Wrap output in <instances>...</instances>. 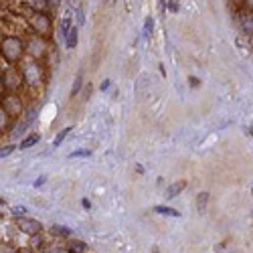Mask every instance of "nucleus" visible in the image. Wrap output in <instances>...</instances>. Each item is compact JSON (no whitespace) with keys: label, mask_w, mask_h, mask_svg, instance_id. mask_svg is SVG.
Here are the masks:
<instances>
[{"label":"nucleus","mask_w":253,"mask_h":253,"mask_svg":"<svg viewBox=\"0 0 253 253\" xmlns=\"http://www.w3.org/2000/svg\"><path fill=\"white\" fill-rule=\"evenodd\" d=\"M0 55H2V61H6L8 65H18V63L27 57L25 35L4 33L2 41H0Z\"/></svg>","instance_id":"nucleus-1"},{"label":"nucleus","mask_w":253,"mask_h":253,"mask_svg":"<svg viewBox=\"0 0 253 253\" xmlns=\"http://www.w3.org/2000/svg\"><path fill=\"white\" fill-rule=\"evenodd\" d=\"M18 69L23 73V79H25V87L27 89H39L45 85L47 81V67L43 61H37L33 57H25L23 61L18 63Z\"/></svg>","instance_id":"nucleus-2"},{"label":"nucleus","mask_w":253,"mask_h":253,"mask_svg":"<svg viewBox=\"0 0 253 253\" xmlns=\"http://www.w3.org/2000/svg\"><path fill=\"white\" fill-rule=\"evenodd\" d=\"M18 12H20V16H25L29 31H33V33H37L41 37H45V39H51V35H53V18L51 16L53 14H49V12H37V10H31V8L23 6V4L18 6Z\"/></svg>","instance_id":"nucleus-3"},{"label":"nucleus","mask_w":253,"mask_h":253,"mask_svg":"<svg viewBox=\"0 0 253 253\" xmlns=\"http://www.w3.org/2000/svg\"><path fill=\"white\" fill-rule=\"evenodd\" d=\"M25 87V79L20 73L18 65H8L6 61H2V75H0V89L4 93H20Z\"/></svg>","instance_id":"nucleus-4"},{"label":"nucleus","mask_w":253,"mask_h":253,"mask_svg":"<svg viewBox=\"0 0 253 253\" xmlns=\"http://www.w3.org/2000/svg\"><path fill=\"white\" fill-rule=\"evenodd\" d=\"M25 41H27V57H33L37 61H45L49 57L51 47H53L51 39H45L33 31H27Z\"/></svg>","instance_id":"nucleus-5"},{"label":"nucleus","mask_w":253,"mask_h":253,"mask_svg":"<svg viewBox=\"0 0 253 253\" xmlns=\"http://www.w3.org/2000/svg\"><path fill=\"white\" fill-rule=\"evenodd\" d=\"M0 108H2L12 120H20V118H23V114L27 112L25 101H23V95H20V93H4Z\"/></svg>","instance_id":"nucleus-6"},{"label":"nucleus","mask_w":253,"mask_h":253,"mask_svg":"<svg viewBox=\"0 0 253 253\" xmlns=\"http://www.w3.org/2000/svg\"><path fill=\"white\" fill-rule=\"evenodd\" d=\"M235 16V23L243 37H253V10H239Z\"/></svg>","instance_id":"nucleus-7"},{"label":"nucleus","mask_w":253,"mask_h":253,"mask_svg":"<svg viewBox=\"0 0 253 253\" xmlns=\"http://www.w3.org/2000/svg\"><path fill=\"white\" fill-rule=\"evenodd\" d=\"M14 223H16V229L20 231V233H27V235L41 233V229H43V225H41L39 221L29 219V217H14Z\"/></svg>","instance_id":"nucleus-8"},{"label":"nucleus","mask_w":253,"mask_h":253,"mask_svg":"<svg viewBox=\"0 0 253 253\" xmlns=\"http://www.w3.org/2000/svg\"><path fill=\"white\" fill-rule=\"evenodd\" d=\"M23 6H27V8H31V10H37V12H49V14H53V10H55V2L53 0H18Z\"/></svg>","instance_id":"nucleus-9"},{"label":"nucleus","mask_w":253,"mask_h":253,"mask_svg":"<svg viewBox=\"0 0 253 253\" xmlns=\"http://www.w3.org/2000/svg\"><path fill=\"white\" fill-rule=\"evenodd\" d=\"M73 27H75V25H73V16H71V10H67L65 14L61 16L59 25H57V37L65 41V39H67V35H69V31H71Z\"/></svg>","instance_id":"nucleus-10"},{"label":"nucleus","mask_w":253,"mask_h":253,"mask_svg":"<svg viewBox=\"0 0 253 253\" xmlns=\"http://www.w3.org/2000/svg\"><path fill=\"white\" fill-rule=\"evenodd\" d=\"M184 188H186V182H184V180H176V182H172V184L166 186L164 197H166V199H176V197L184 191Z\"/></svg>","instance_id":"nucleus-11"},{"label":"nucleus","mask_w":253,"mask_h":253,"mask_svg":"<svg viewBox=\"0 0 253 253\" xmlns=\"http://www.w3.org/2000/svg\"><path fill=\"white\" fill-rule=\"evenodd\" d=\"M49 233H51V237H57V239H69L71 237V229L69 227H61V225H53V227H49Z\"/></svg>","instance_id":"nucleus-12"},{"label":"nucleus","mask_w":253,"mask_h":253,"mask_svg":"<svg viewBox=\"0 0 253 253\" xmlns=\"http://www.w3.org/2000/svg\"><path fill=\"white\" fill-rule=\"evenodd\" d=\"M85 249H87V245L79 239H67V243H65L67 253H85Z\"/></svg>","instance_id":"nucleus-13"},{"label":"nucleus","mask_w":253,"mask_h":253,"mask_svg":"<svg viewBox=\"0 0 253 253\" xmlns=\"http://www.w3.org/2000/svg\"><path fill=\"white\" fill-rule=\"evenodd\" d=\"M14 128V120L0 108V130H2V134H6V132H10Z\"/></svg>","instance_id":"nucleus-14"},{"label":"nucleus","mask_w":253,"mask_h":253,"mask_svg":"<svg viewBox=\"0 0 253 253\" xmlns=\"http://www.w3.org/2000/svg\"><path fill=\"white\" fill-rule=\"evenodd\" d=\"M77 43H79V27H73V29L69 31L67 39H65V47L71 51V49L77 47Z\"/></svg>","instance_id":"nucleus-15"},{"label":"nucleus","mask_w":253,"mask_h":253,"mask_svg":"<svg viewBox=\"0 0 253 253\" xmlns=\"http://www.w3.org/2000/svg\"><path fill=\"white\" fill-rule=\"evenodd\" d=\"M39 140H41V136L33 132V134H29V136H25L23 140H20V144H18V148H20V150H27V148H31V146L39 144Z\"/></svg>","instance_id":"nucleus-16"},{"label":"nucleus","mask_w":253,"mask_h":253,"mask_svg":"<svg viewBox=\"0 0 253 253\" xmlns=\"http://www.w3.org/2000/svg\"><path fill=\"white\" fill-rule=\"evenodd\" d=\"M154 213H158V215H168V217H180V213L176 209H172V207H166V205H156L154 209Z\"/></svg>","instance_id":"nucleus-17"},{"label":"nucleus","mask_w":253,"mask_h":253,"mask_svg":"<svg viewBox=\"0 0 253 253\" xmlns=\"http://www.w3.org/2000/svg\"><path fill=\"white\" fill-rule=\"evenodd\" d=\"M29 247L33 249H43L45 247V239L41 233H35V235H29Z\"/></svg>","instance_id":"nucleus-18"},{"label":"nucleus","mask_w":253,"mask_h":253,"mask_svg":"<svg viewBox=\"0 0 253 253\" xmlns=\"http://www.w3.org/2000/svg\"><path fill=\"white\" fill-rule=\"evenodd\" d=\"M81 89H83V73L79 71V73L75 75V79H73V87H71V97H77Z\"/></svg>","instance_id":"nucleus-19"},{"label":"nucleus","mask_w":253,"mask_h":253,"mask_svg":"<svg viewBox=\"0 0 253 253\" xmlns=\"http://www.w3.org/2000/svg\"><path fill=\"white\" fill-rule=\"evenodd\" d=\"M152 33H154V18H152V16H146V20H144V29H142V35H144V39H150V37H152Z\"/></svg>","instance_id":"nucleus-20"},{"label":"nucleus","mask_w":253,"mask_h":253,"mask_svg":"<svg viewBox=\"0 0 253 253\" xmlns=\"http://www.w3.org/2000/svg\"><path fill=\"white\" fill-rule=\"evenodd\" d=\"M73 128H71V126H67V128H63L57 136H55V140H53V146H55V148H57V146H61L63 144V140H65L67 136H69V132H71Z\"/></svg>","instance_id":"nucleus-21"},{"label":"nucleus","mask_w":253,"mask_h":253,"mask_svg":"<svg viewBox=\"0 0 253 253\" xmlns=\"http://www.w3.org/2000/svg\"><path fill=\"white\" fill-rule=\"evenodd\" d=\"M207 203H209V193H201L197 197V211H199V213H205Z\"/></svg>","instance_id":"nucleus-22"},{"label":"nucleus","mask_w":253,"mask_h":253,"mask_svg":"<svg viewBox=\"0 0 253 253\" xmlns=\"http://www.w3.org/2000/svg\"><path fill=\"white\" fill-rule=\"evenodd\" d=\"M35 118H37V108H29L25 114H23V118L20 120H25L29 126H33V122H35Z\"/></svg>","instance_id":"nucleus-23"},{"label":"nucleus","mask_w":253,"mask_h":253,"mask_svg":"<svg viewBox=\"0 0 253 253\" xmlns=\"http://www.w3.org/2000/svg\"><path fill=\"white\" fill-rule=\"evenodd\" d=\"M10 213H12V217H25V215H27V207L16 205V207L10 209Z\"/></svg>","instance_id":"nucleus-24"},{"label":"nucleus","mask_w":253,"mask_h":253,"mask_svg":"<svg viewBox=\"0 0 253 253\" xmlns=\"http://www.w3.org/2000/svg\"><path fill=\"white\" fill-rule=\"evenodd\" d=\"M14 148H16L14 144H6V146H2V150H0V158H6V156H10V154L14 152Z\"/></svg>","instance_id":"nucleus-25"},{"label":"nucleus","mask_w":253,"mask_h":253,"mask_svg":"<svg viewBox=\"0 0 253 253\" xmlns=\"http://www.w3.org/2000/svg\"><path fill=\"white\" fill-rule=\"evenodd\" d=\"M168 10H170V12H178L180 10L178 0H168Z\"/></svg>","instance_id":"nucleus-26"},{"label":"nucleus","mask_w":253,"mask_h":253,"mask_svg":"<svg viewBox=\"0 0 253 253\" xmlns=\"http://www.w3.org/2000/svg\"><path fill=\"white\" fill-rule=\"evenodd\" d=\"M89 154H91L89 150H75V152H71L69 156H71V158H83V156H89Z\"/></svg>","instance_id":"nucleus-27"},{"label":"nucleus","mask_w":253,"mask_h":253,"mask_svg":"<svg viewBox=\"0 0 253 253\" xmlns=\"http://www.w3.org/2000/svg\"><path fill=\"white\" fill-rule=\"evenodd\" d=\"M83 23H85V12H83V8L79 6L77 8V25H83Z\"/></svg>","instance_id":"nucleus-28"},{"label":"nucleus","mask_w":253,"mask_h":253,"mask_svg":"<svg viewBox=\"0 0 253 253\" xmlns=\"http://www.w3.org/2000/svg\"><path fill=\"white\" fill-rule=\"evenodd\" d=\"M110 85H112V81H110V79H105V81L101 83V85H99V89H101V91H108V89H110Z\"/></svg>","instance_id":"nucleus-29"},{"label":"nucleus","mask_w":253,"mask_h":253,"mask_svg":"<svg viewBox=\"0 0 253 253\" xmlns=\"http://www.w3.org/2000/svg\"><path fill=\"white\" fill-rule=\"evenodd\" d=\"M188 83H191V87H199V83H201V81H199V77L193 75V77H188Z\"/></svg>","instance_id":"nucleus-30"},{"label":"nucleus","mask_w":253,"mask_h":253,"mask_svg":"<svg viewBox=\"0 0 253 253\" xmlns=\"http://www.w3.org/2000/svg\"><path fill=\"white\" fill-rule=\"evenodd\" d=\"M16 253H35V249L27 245V247H18V249H16Z\"/></svg>","instance_id":"nucleus-31"},{"label":"nucleus","mask_w":253,"mask_h":253,"mask_svg":"<svg viewBox=\"0 0 253 253\" xmlns=\"http://www.w3.org/2000/svg\"><path fill=\"white\" fill-rule=\"evenodd\" d=\"M81 205H83V209H87V211L91 209V203H89L87 199H83V201H81Z\"/></svg>","instance_id":"nucleus-32"},{"label":"nucleus","mask_w":253,"mask_h":253,"mask_svg":"<svg viewBox=\"0 0 253 253\" xmlns=\"http://www.w3.org/2000/svg\"><path fill=\"white\" fill-rule=\"evenodd\" d=\"M45 176H39V180H35V186H41V184H45Z\"/></svg>","instance_id":"nucleus-33"},{"label":"nucleus","mask_w":253,"mask_h":253,"mask_svg":"<svg viewBox=\"0 0 253 253\" xmlns=\"http://www.w3.org/2000/svg\"><path fill=\"white\" fill-rule=\"evenodd\" d=\"M0 253H16V251H12L8 245H2V251H0Z\"/></svg>","instance_id":"nucleus-34"},{"label":"nucleus","mask_w":253,"mask_h":253,"mask_svg":"<svg viewBox=\"0 0 253 253\" xmlns=\"http://www.w3.org/2000/svg\"><path fill=\"white\" fill-rule=\"evenodd\" d=\"M158 69H160V73H162V75H166V69H164V65H162V63L158 65Z\"/></svg>","instance_id":"nucleus-35"},{"label":"nucleus","mask_w":253,"mask_h":253,"mask_svg":"<svg viewBox=\"0 0 253 253\" xmlns=\"http://www.w3.org/2000/svg\"><path fill=\"white\" fill-rule=\"evenodd\" d=\"M116 2H118V0H105V4H110V6H112V4H116Z\"/></svg>","instance_id":"nucleus-36"},{"label":"nucleus","mask_w":253,"mask_h":253,"mask_svg":"<svg viewBox=\"0 0 253 253\" xmlns=\"http://www.w3.org/2000/svg\"><path fill=\"white\" fill-rule=\"evenodd\" d=\"M57 2H61V0H55V4H57Z\"/></svg>","instance_id":"nucleus-37"}]
</instances>
